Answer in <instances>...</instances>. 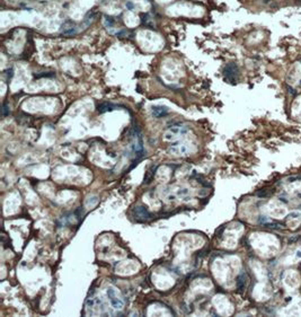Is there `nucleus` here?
<instances>
[{"mask_svg":"<svg viewBox=\"0 0 301 317\" xmlns=\"http://www.w3.org/2000/svg\"><path fill=\"white\" fill-rule=\"evenodd\" d=\"M8 114H9V110H8V107H7V105L5 104L4 108H2V115H5V116H6V115H8Z\"/></svg>","mask_w":301,"mask_h":317,"instance_id":"15","label":"nucleus"},{"mask_svg":"<svg viewBox=\"0 0 301 317\" xmlns=\"http://www.w3.org/2000/svg\"><path fill=\"white\" fill-rule=\"evenodd\" d=\"M256 195H257V196H259V198H265V196H269V193H267V192H265V191H262V192H257V193H256Z\"/></svg>","mask_w":301,"mask_h":317,"instance_id":"14","label":"nucleus"},{"mask_svg":"<svg viewBox=\"0 0 301 317\" xmlns=\"http://www.w3.org/2000/svg\"><path fill=\"white\" fill-rule=\"evenodd\" d=\"M223 73H225V77L226 79L230 83H236L238 79V76H239V69H238V66L236 63H228L225 67V70H223Z\"/></svg>","mask_w":301,"mask_h":317,"instance_id":"2","label":"nucleus"},{"mask_svg":"<svg viewBox=\"0 0 301 317\" xmlns=\"http://www.w3.org/2000/svg\"><path fill=\"white\" fill-rule=\"evenodd\" d=\"M178 194L184 196V195H187L188 194V190L187 189H179L178 190Z\"/></svg>","mask_w":301,"mask_h":317,"instance_id":"13","label":"nucleus"},{"mask_svg":"<svg viewBox=\"0 0 301 317\" xmlns=\"http://www.w3.org/2000/svg\"><path fill=\"white\" fill-rule=\"evenodd\" d=\"M77 32V28H76V25L72 23L71 20H66L62 25V27H61V33L63 34V35H73L76 34Z\"/></svg>","mask_w":301,"mask_h":317,"instance_id":"5","label":"nucleus"},{"mask_svg":"<svg viewBox=\"0 0 301 317\" xmlns=\"http://www.w3.org/2000/svg\"><path fill=\"white\" fill-rule=\"evenodd\" d=\"M168 200H169V201H174L175 196H174V195H169V196H168Z\"/></svg>","mask_w":301,"mask_h":317,"instance_id":"18","label":"nucleus"},{"mask_svg":"<svg viewBox=\"0 0 301 317\" xmlns=\"http://www.w3.org/2000/svg\"><path fill=\"white\" fill-rule=\"evenodd\" d=\"M141 20H142V24L147 25V26H154V22L151 19V17L149 14H142L141 15Z\"/></svg>","mask_w":301,"mask_h":317,"instance_id":"10","label":"nucleus"},{"mask_svg":"<svg viewBox=\"0 0 301 317\" xmlns=\"http://www.w3.org/2000/svg\"><path fill=\"white\" fill-rule=\"evenodd\" d=\"M168 108L166 106H154L151 108V114L154 118L156 119H160V118H164L168 114Z\"/></svg>","mask_w":301,"mask_h":317,"instance_id":"6","label":"nucleus"},{"mask_svg":"<svg viewBox=\"0 0 301 317\" xmlns=\"http://www.w3.org/2000/svg\"><path fill=\"white\" fill-rule=\"evenodd\" d=\"M186 132H187V129L185 127L181 125V124L173 125V127L168 128V132L166 133V139H169V138H171V137H175V135H185Z\"/></svg>","mask_w":301,"mask_h":317,"instance_id":"4","label":"nucleus"},{"mask_svg":"<svg viewBox=\"0 0 301 317\" xmlns=\"http://www.w3.org/2000/svg\"><path fill=\"white\" fill-rule=\"evenodd\" d=\"M288 89H289V93H290V94H292L293 96H294V95H296V94H297V93H296V91H294V89H293V88H291V87H290V86H288Z\"/></svg>","mask_w":301,"mask_h":317,"instance_id":"17","label":"nucleus"},{"mask_svg":"<svg viewBox=\"0 0 301 317\" xmlns=\"http://www.w3.org/2000/svg\"><path fill=\"white\" fill-rule=\"evenodd\" d=\"M132 213H133V217H134L135 221H138V222L147 221L148 219L151 218L150 211L148 210V208L144 206H135L134 209H133V211H132Z\"/></svg>","mask_w":301,"mask_h":317,"instance_id":"1","label":"nucleus"},{"mask_svg":"<svg viewBox=\"0 0 301 317\" xmlns=\"http://www.w3.org/2000/svg\"><path fill=\"white\" fill-rule=\"evenodd\" d=\"M127 8L129 9V10H132V9L134 8V5L132 4L131 1H127Z\"/></svg>","mask_w":301,"mask_h":317,"instance_id":"16","label":"nucleus"},{"mask_svg":"<svg viewBox=\"0 0 301 317\" xmlns=\"http://www.w3.org/2000/svg\"><path fill=\"white\" fill-rule=\"evenodd\" d=\"M104 24H105V26H106L107 28H111L113 27V25L115 24V19L111 16H106L105 19H104Z\"/></svg>","mask_w":301,"mask_h":317,"instance_id":"11","label":"nucleus"},{"mask_svg":"<svg viewBox=\"0 0 301 317\" xmlns=\"http://www.w3.org/2000/svg\"><path fill=\"white\" fill-rule=\"evenodd\" d=\"M236 283H237V289L239 290V291H242L244 288H245V285H246V274L244 273V272H242V273L239 274L237 277V281H236Z\"/></svg>","mask_w":301,"mask_h":317,"instance_id":"9","label":"nucleus"},{"mask_svg":"<svg viewBox=\"0 0 301 317\" xmlns=\"http://www.w3.org/2000/svg\"><path fill=\"white\" fill-rule=\"evenodd\" d=\"M300 269H301V266H300Z\"/></svg>","mask_w":301,"mask_h":317,"instance_id":"20","label":"nucleus"},{"mask_svg":"<svg viewBox=\"0 0 301 317\" xmlns=\"http://www.w3.org/2000/svg\"><path fill=\"white\" fill-rule=\"evenodd\" d=\"M116 105H114V104H112V103H108V102H105V103H100L99 105H97V111H98V113H106V112H111L113 111V110H115L116 108Z\"/></svg>","mask_w":301,"mask_h":317,"instance_id":"7","label":"nucleus"},{"mask_svg":"<svg viewBox=\"0 0 301 317\" xmlns=\"http://www.w3.org/2000/svg\"><path fill=\"white\" fill-rule=\"evenodd\" d=\"M264 227L267 228H273V229H281L283 225L279 223V222H273V223H264Z\"/></svg>","mask_w":301,"mask_h":317,"instance_id":"12","label":"nucleus"},{"mask_svg":"<svg viewBox=\"0 0 301 317\" xmlns=\"http://www.w3.org/2000/svg\"><path fill=\"white\" fill-rule=\"evenodd\" d=\"M107 297H108V299H110V301H111V304H112V306H113V308L114 309L121 310V309L123 308L124 302L117 297L115 289H113V288H108V289H107Z\"/></svg>","mask_w":301,"mask_h":317,"instance_id":"3","label":"nucleus"},{"mask_svg":"<svg viewBox=\"0 0 301 317\" xmlns=\"http://www.w3.org/2000/svg\"><path fill=\"white\" fill-rule=\"evenodd\" d=\"M158 168V166L156 165V166H152L148 171V173H147L146 175V177H144V182H143V184H149V183L154 179V177H155V174H156V169Z\"/></svg>","mask_w":301,"mask_h":317,"instance_id":"8","label":"nucleus"},{"mask_svg":"<svg viewBox=\"0 0 301 317\" xmlns=\"http://www.w3.org/2000/svg\"><path fill=\"white\" fill-rule=\"evenodd\" d=\"M297 256H298V257H301V252H298Z\"/></svg>","mask_w":301,"mask_h":317,"instance_id":"19","label":"nucleus"}]
</instances>
